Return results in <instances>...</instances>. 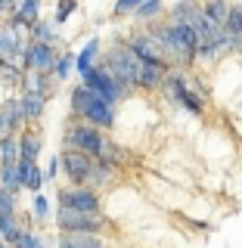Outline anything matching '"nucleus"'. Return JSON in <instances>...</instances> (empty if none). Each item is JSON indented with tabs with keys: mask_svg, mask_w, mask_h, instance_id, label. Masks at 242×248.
<instances>
[{
	"mask_svg": "<svg viewBox=\"0 0 242 248\" xmlns=\"http://www.w3.org/2000/svg\"><path fill=\"white\" fill-rule=\"evenodd\" d=\"M106 68L112 72L118 81L128 87V84H137L140 81V68H143V59L137 56L130 46H115L106 59Z\"/></svg>",
	"mask_w": 242,
	"mask_h": 248,
	"instance_id": "1",
	"label": "nucleus"
},
{
	"mask_svg": "<svg viewBox=\"0 0 242 248\" xmlns=\"http://www.w3.org/2000/svg\"><path fill=\"white\" fill-rule=\"evenodd\" d=\"M56 50H53V44H41V41H31L25 46V53H22V65L28 68V72H53L56 68Z\"/></svg>",
	"mask_w": 242,
	"mask_h": 248,
	"instance_id": "2",
	"label": "nucleus"
},
{
	"mask_svg": "<svg viewBox=\"0 0 242 248\" xmlns=\"http://www.w3.org/2000/svg\"><path fill=\"white\" fill-rule=\"evenodd\" d=\"M81 81L87 84V87L97 90L99 96L106 99V103H115V99L121 96V90H124V84H121V81H118V78H115L112 72H109V68H97V65H93L90 72L81 78Z\"/></svg>",
	"mask_w": 242,
	"mask_h": 248,
	"instance_id": "3",
	"label": "nucleus"
},
{
	"mask_svg": "<svg viewBox=\"0 0 242 248\" xmlns=\"http://www.w3.org/2000/svg\"><path fill=\"white\" fill-rule=\"evenodd\" d=\"M62 168H65L68 180H72L75 186H81L84 180H90L93 170H97V165H93V155L81 152V149H65V152H62Z\"/></svg>",
	"mask_w": 242,
	"mask_h": 248,
	"instance_id": "4",
	"label": "nucleus"
},
{
	"mask_svg": "<svg viewBox=\"0 0 242 248\" xmlns=\"http://www.w3.org/2000/svg\"><path fill=\"white\" fill-rule=\"evenodd\" d=\"M59 227L65 232H97L103 223L97 220V214H87V211H75V208H59Z\"/></svg>",
	"mask_w": 242,
	"mask_h": 248,
	"instance_id": "5",
	"label": "nucleus"
},
{
	"mask_svg": "<svg viewBox=\"0 0 242 248\" xmlns=\"http://www.w3.org/2000/svg\"><path fill=\"white\" fill-rule=\"evenodd\" d=\"M68 149H81L87 155H103L106 143H103V137H99L93 127H81V124H78V127L68 130Z\"/></svg>",
	"mask_w": 242,
	"mask_h": 248,
	"instance_id": "6",
	"label": "nucleus"
},
{
	"mask_svg": "<svg viewBox=\"0 0 242 248\" xmlns=\"http://www.w3.org/2000/svg\"><path fill=\"white\" fill-rule=\"evenodd\" d=\"M59 205H62V208H75V211L97 214V208H99V199H97V192H90V189H81V186H75V189H65V192L59 196Z\"/></svg>",
	"mask_w": 242,
	"mask_h": 248,
	"instance_id": "7",
	"label": "nucleus"
},
{
	"mask_svg": "<svg viewBox=\"0 0 242 248\" xmlns=\"http://www.w3.org/2000/svg\"><path fill=\"white\" fill-rule=\"evenodd\" d=\"M25 46L28 44H22V34L13 25L0 28V59H3V62H13L19 53H25Z\"/></svg>",
	"mask_w": 242,
	"mask_h": 248,
	"instance_id": "8",
	"label": "nucleus"
},
{
	"mask_svg": "<svg viewBox=\"0 0 242 248\" xmlns=\"http://www.w3.org/2000/svg\"><path fill=\"white\" fill-rule=\"evenodd\" d=\"M25 121V108H22V99H6L3 106H0V134H10L16 130L19 124Z\"/></svg>",
	"mask_w": 242,
	"mask_h": 248,
	"instance_id": "9",
	"label": "nucleus"
},
{
	"mask_svg": "<svg viewBox=\"0 0 242 248\" xmlns=\"http://www.w3.org/2000/svg\"><path fill=\"white\" fill-rule=\"evenodd\" d=\"M130 50H134L143 62H165V59H161V44L155 41L152 34H140V37H134Z\"/></svg>",
	"mask_w": 242,
	"mask_h": 248,
	"instance_id": "10",
	"label": "nucleus"
},
{
	"mask_svg": "<svg viewBox=\"0 0 242 248\" xmlns=\"http://www.w3.org/2000/svg\"><path fill=\"white\" fill-rule=\"evenodd\" d=\"M171 16H174V22H180V25H193L196 28L202 19H205V6L193 3V0H183V3H177L174 10H171Z\"/></svg>",
	"mask_w": 242,
	"mask_h": 248,
	"instance_id": "11",
	"label": "nucleus"
},
{
	"mask_svg": "<svg viewBox=\"0 0 242 248\" xmlns=\"http://www.w3.org/2000/svg\"><path fill=\"white\" fill-rule=\"evenodd\" d=\"M84 118H87L90 124H99V127H109V124L115 121V115H112V103H106L103 96H97L93 99V106L84 112Z\"/></svg>",
	"mask_w": 242,
	"mask_h": 248,
	"instance_id": "12",
	"label": "nucleus"
},
{
	"mask_svg": "<svg viewBox=\"0 0 242 248\" xmlns=\"http://www.w3.org/2000/svg\"><path fill=\"white\" fill-rule=\"evenodd\" d=\"M171 93H174V96L177 99H180V103L186 106V108H190V112H202V103H199V96H196V93H190V90H186V84H183V78L180 75H171Z\"/></svg>",
	"mask_w": 242,
	"mask_h": 248,
	"instance_id": "13",
	"label": "nucleus"
},
{
	"mask_svg": "<svg viewBox=\"0 0 242 248\" xmlns=\"http://www.w3.org/2000/svg\"><path fill=\"white\" fill-rule=\"evenodd\" d=\"M0 186H6L13 192L22 186V165L19 161H3L0 165Z\"/></svg>",
	"mask_w": 242,
	"mask_h": 248,
	"instance_id": "14",
	"label": "nucleus"
},
{
	"mask_svg": "<svg viewBox=\"0 0 242 248\" xmlns=\"http://www.w3.org/2000/svg\"><path fill=\"white\" fill-rule=\"evenodd\" d=\"M22 230L19 227V220H16V214H0V236H3V242H10V245H16L22 239Z\"/></svg>",
	"mask_w": 242,
	"mask_h": 248,
	"instance_id": "15",
	"label": "nucleus"
},
{
	"mask_svg": "<svg viewBox=\"0 0 242 248\" xmlns=\"http://www.w3.org/2000/svg\"><path fill=\"white\" fill-rule=\"evenodd\" d=\"M161 78H165V62H143L137 84H143V87H155Z\"/></svg>",
	"mask_w": 242,
	"mask_h": 248,
	"instance_id": "16",
	"label": "nucleus"
},
{
	"mask_svg": "<svg viewBox=\"0 0 242 248\" xmlns=\"http://www.w3.org/2000/svg\"><path fill=\"white\" fill-rule=\"evenodd\" d=\"M19 158H22V140L6 134L0 140V161H19Z\"/></svg>",
	"mask_w": 242,
	"mask_h": 248,
	"instance_id": "17",
	"label": "nucleus"
},
{
	"mask_svg": "<svg viewBox=\"0 0 242 248\" xmlns=\"http://www.w3.org/2000/svg\"><path fill=\"white\" fill-rule=\"evenodd\" d=\"M97 53H99V41H97V37H93V41L87 44V46H84V50H81V56H78V75H87L90 72V68H93V59H97Z\"/></svg>",
	"mask_w": 242,
	"mask_h": 248,
	"instance_id": "18",
	"label": "nucleus"
},
{
	"mask_svg": "<svg viewBox=\"0 0 242 248\" xmlns=\"http://www.w3.org/2000/svg\"><path fill=\"white\" fill-rule=\"evenodd\" d=\"M19 165H22V161H19ZM44 177H47V174H41V170H37V165H22V186H25V189L41 192Z\"/></svg>",
	"mask_w": 242,
	"mask_h": 248,
	"instance_id": "19",
	"label": "nucleus"
},
{
	"mask_svg": "<svg viewBox=\"0 0 242 248\" xmlns=\"http://www.w3.org/2000/svg\"><path fill=\"white\" fill-rule=\"evenodd\" d=\"M205 16L217 25H227V16H230V3L227 0H208L205 3Z\"/></svg>",
	"mask_w": 242,
	"mask_h": 248,
	"instance_id": "20",
	"label": "nucleus"
},
{
	"mask_svg": "<svg viewBox=\"0 0 242 248\" xmlns=\"http://www.w3.org/2000/svg\"><path fill=\"white\" fill-rule=\"evenodd\" d=\"M37 155H41V140L25 134V137H22V158L19 161H22V165H34Z\"/></svg>",
	"mask_w": 242,
	"mask_h": 248,
	"instance_id": "21",
	"label": "nucleus"
},
{
	"mask_svg": "<svg viewBox=\"0 0 242 248\" xmlns=\"http://www.w3.org/2000/svg\"><path fill=\"white\" fill-rule=\"evenodd\" d=\"M62 248H103V242H97L90 232H72L62 239Z\"/></svg>",
	"mask_w": 242,
	"mask_h": 248,
	"instance_id": "22",
	"label": "nucleus"
},
{
	"mask_svg": "<svg viewBox=\"0 0 242 248\" xmlns=\"http://www.w3.org/2000/svg\"><path fill=\"white\" fill-rule=\"evenodd\" d=\"M31 41L56 44V25H50V22H34V25H31Z\"/></svg>",
	"mask_w": 242,
	"mask_h": 248,
	"instance_id": "23",
	"label": "nucleus"
},
{
	"mask_svg": "<svg viewBox=\"0 0 242 248\" xmlns=\"http://www.w3.org/2000/svg\"><path fill=\"white\" fill-rule=\"evenodd\" d=\"M22 108H25V118H37L44 112V96L41 93H25L22 96Z\"/></svg>",
	"mask_w": 242,
	"mask_h": 248,
	"instance_id": "24",
	"label": "nucleus"
},
{
	"mask_svg": "<svg viewBox=\"0 0 242 248\" xmlns=\"http://www.w3.org/2000/svg\"><path fill=\"white\" fill-rule=\"evenodd\" d=\"M37 13H41V0H22L16 16H19V19H25L28 25H34V22H37Z\"/></svg>",
	"mask_w": 242,
	"mask_h": 248,
	"instance_id": "25",
	"label": "nucleus"
},
{
	"mask_svg": "<svg viewBox=\"0 0 242 248\" xmlns=\"http://www.w3.org/2000/svg\"><path fill=\"white\" fill-rule=\"evenodd\" d=\"M224 31L233 34V37H242V6H230V16H227Z\"/></svg>",
	"mask_w": 242,
	"mask_h": 248,
	"instance_id": "26",
	"label": "nucleus"
},
{
	"mask_svg": "<svg viewBox=\"0 0 242 248\" xmlns=\"http://www.w3.org/2000/svg\"><path fill=\"white\" fill-rule=\"evenodd\" d=\"M47 72H34V75H28L25 78V87H28V93H41V96H47Z\"/></svg>",
	"mask_w": 242,
	"mask_h": 248,
	"instance_id": "27",
	"label": "nucleus"
},
{
	"mask_svg": "<svg viewBox=\"0 0 242 248\" xmlns=\"http://www.w3.org/2000/svg\"><path fill=\"white\" fill-rule=\"evenodd\" d=\"M16 211V192L0 186V214H13Z\"/></svg>",
	"mask_w": 242,
	"mask_h": 248,
	"instance_id": "28",
	"label": "nucleus"
},
{
	"mask_svg": "<svg viewBox=\"0 0 242 248\" xmlns=\"http://www.w3.org/2000/svg\"><path fill=\"white\" fill-rule=\"evenodd\" d=\"M72 65H78V56H72V53H65V56H59V62H56V78H68V72H72Z\"/></svg>",
	"mask_w": 242,
	"mask_h": 248,
	"instance_id": "29",
	"label": "nucleus"
},
{
	"mask_svg": "<svg viewBox=\"0 0 242 248\" xmlns=\"http://www.w3.org/2000/svg\"><path fill=\"white\" fill-rule=\"evenodd\" d=\"M146 0H118V3H115V13L118 16H128V13H137L140 6H143Z\"/></svg>",
	"mask_w": 242,
	"mask_h": 248,
	"instance_id": "30",
	"label": "nucleus"
},
{
	"mask_svg": "<svg viewBox=\"0 0 242 248\" xmlns=\"http://www.w3.org/2000/svg\"><path fill=\"white\" fill-rule=\"evenodd\" d=\"M159 10H161V0H146V3L137 10V16H140V19H149V16H155Z\"/></svg>",
	"mask_w": 242,
	"mask_h": 248,
	"instance_id": "31",
	"label": "nucleus"
},
{
	"mask_svg": "<svg viewBox=\"0 0 242 248\" xmlns=\"http://www.w3.org/2000/svg\"><path fill=\"white\" fill-rule=\"evenodd\" d=\"M72 10H75V0H62V6H59V13H56V22H59V25L68 19V13H72Z\"/></svg>",
	"mask_w": 242,
	"mask_h": 248,
	"instance_id": "32",
	"label": "nucleus"
},
{
	"mask_svg": "<svg viewBox=\"0 0 242 248\" xmlns=\"http://www.w3.org/2000/svg\"><path fill=\"white\" fill-rule=\"evenodd\" d=\"M47 211H50V208H47V199L37 192V196H34V214L37 217H47Z\"/></svg>",
	"mask_w": 242,
	"mask_h": 248,
	"instance_id": "33",
	"label": "nucleus"
},
{
	"mask_svg": "<svg viewBox=\"0 0 242 248\" xmlns=\"http://www.w3.org/2000/svg\"><path fill=\"white\" fill-rule=\"evenodd\" d=\"M0 13H19V0H0Z\"/></svg>",
	"mask_w": 242,
	"mask_h": 248,
	"instance_id": "34",
	"label": "nucleus"
},
{
	"mask_svg": "<svg viewBox=\"0 0 242 248\" xmlns=\"http://www.w3.org/2000/svg\"><path fill=\"white\" fill-rule=\"evenodd\" d=\"M0 68H3V59H0Z\"/></svg>",
	"mask_w": 242,
	"mask_h": 248,
	"instance_id": "35",
	"label": "nucleus"
}]
</instances>
